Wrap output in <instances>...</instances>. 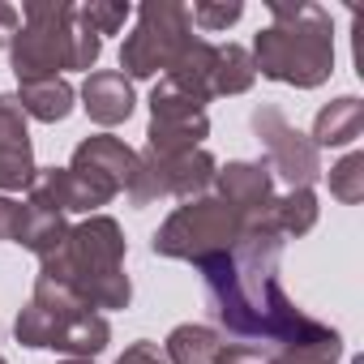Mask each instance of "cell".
Listing matches in <instances>:
<instances>
[{
	"label": "cell",
	"instance_id": "6da1fadb",
	"mask_svg": "<svg viewBox=\"0 0 364 364\" xmlns=\"http://www.w3.org/2000/svg\"><path fill=\"white\" fill-rule=\"evenodd\" d=\"M279 257H283V236L270 228L266 210V219L245 228L232 253L198 266L206 283V309L232 338H249L262 347H291L330 330L287 300L279 283Z\"/></svg>",
	"mask_w": 364,
	"mask_h": 364
},
{
	"label": "cell",
	"instance_id": "7a4b0ae2",
	"mask_svg": "<svg viewBox=\"0 0 364 364\" xmlns=\"http://www.w3.org/2000/svg\"><path fill=\"white\" fill-rule=\"evenodd\" d=\"M43 262V279L69 287L86 309H129L133 283L124 274V232L112 215H86L69 228L65 245Z\"/></svg>",
	"mask_w": 364,
	"mask_h": 364
},
{
	"label": "cell",
	"instance_id": "3957f363",
	"mask_svg": "<svg viewBox=\"0 0 364 364\" xmlns=\"http://www.w3.org/2000/svg\"><path fill=\"white\" fill-rule=\"evenodd\" d=\"M270 26L253 39V69L270 82L313 90L334 73V26L321 5H270Z\"/></svg>",
	"mask_w": 364,
	"mask_h": 364
},
{
	"label": "cell",
	"instance_id": "277c9868",
	"mask_svg": "<svg viewBox=\"0 0 364 364\" xmlns=\"http://www.w3.org/2000/svg\"><path fill=\"white\" fill-rule=\"evenodd\" d=\"M9 52L18 82H52L65 69L90 73L103 52V39L77 18V5L69 0H31Z\"/></svg>",
	"mask_w": 364,
	"mask_h": 364
},
{
	"label": "cell",
	"instance_id": "5b68a950",
	"mask_svg": "<svg viewBox=\"0 0 364 364\" xmlns=\"http://www.w3.org/2000/svg\"><path fill=\"white\" fill-rule=\"evenodd\" d=\"M14 334L22 347H52V351H69L82 360H95L107 343H112V326L103 313L86 309L69 287L52 283V279H35L31 304L18 313Z\"/></svg>",
	"mask_w": 364,
	"mask_h": 364
},
{
	"label": "cell",
	"instance_id": "8992f818",
	"mask_svg": "<svg viewBox=\"0 0 364 364\" xmlns=\"http://www.w3.org/2000/svg\"><path fill=\"white\" fill-rule=\"evenodd\" d=\"M245 228L249 223L228 202H219V198H193V202L176 206L163 219V228L154 232L150 249L159 257H171V262H193V266H202L210 257L232 253V245L245 236Z\"/></svg>",
	"mask_w": 364,
	"mask_h": 364
},
{
	"label": "cell",
	"instance_id": "52a82bcc",
	"mask_svg": "<svg viewBox=\"0 0 364 364\" xmlns=\"http://www.w3.org/2000/svg\"><path fill=\"white\" fill-rule=\"evenodd\" d=\"M193 39V22L185 5H171V0H146L137 9V26L120 48V69L124 77H154L167 73L171 60L180 56Z\"/></svg>",
	"mask_w": 364,
	"mask_h": 364
},
{
	"label": "cell",
	"instance_id": "ba28073f",
	"mask_svg": "<svg viewBox=\"0 0 364 364\" xmlns=\"http://www.w3.org/2000/svg\"><path fill=\"white\" fill-rule=\"evenodd\" d=\"M219 163L206 150H185V154H137V171L129 180V202L133 206H150L159 198H206V189L215 185Z\"/></svg>",
	"mask_w": 364,
	"mask_h": 364
},
{
	"label": "cell",
	"instance_id": "9c48e42d",
	"mask_svg": "<svg viewBox=\"0 0 364 364\" xmlns=\"http://www.w3.org/2000/svg\"><path fill=\"white\" fill-rule=\"evenodd\" d=\"M253 133L266 150L270 176H283L291 189H313V180L321 176V154L309 133H300L274 103L253 107Z\"/></svg>",
	"mask_w": 364,
	"mask_h": 364
},
{
	"label": "cell",
	"instance_id": "30bf717a",
	"mask_svg": "<svg viewBox=\"0 0 364 364\" xmlns=\"http://www.w3.org/2000/svg\"><path fill=\"white\" fill-rule=\"evenodd\" d=\"M210 133L206 103L171 86L167 77L150 90V129H146V150L150 154H185L202 150V137Z\"/></svg>",
	"mask_w": 364,
	"mask_h": 364
},
{
	"label": "cell",
	"instance_id": "8fae6325",
	"mask_svg": "<svg viewBox=\"0 0 364 364\" xmlns=\"http://www.w3.org/2000/svg\"><path fill=\"white\" fill-rule=\"evenodd\" d=\"M26 193H31L26 198L31 206H43L52 215H95L99 206L112 202L107 189L90 185L86 176H77L69 167H43V171H35V180H31Z\"/></svg>",
	"mask_w": 364,
	"mask_h": 364
},
{
	"label": "cell",
	"instance_id": "7c38bea8",
	"mask_svg": "<svg viewBox=\"0 0 364 364\" xmlns=\"http://www.w3.org/2000/svg\"><path fill=\"white\" fill-rule=\"evenodd\" d=\"M69 171L86 176L90 185H99V189H107V193L116 198V193L129 189V180H133V171H137V150L124 146L120 137L99 133V137L77 141V150H73V159H69Z\"/></svg>",
	"mask_w": 364,
	"mask_h": 364
},
{
	"label": "cell",
	"instance_id": "4fadbf2b",
	"mask_svg": "<svg viewBox=\"0 0 364 364\" xmlns=\"http://www.w3.org/2000/svg\"><path fill=\"white\" fill-rule=\"evenodd\" d=\"M35 146L26 129V112L18 107L14 95H0V189L22 193L35 180Z\"/></svg>",
	"mask_w": 364,
	"mask_h": 364
},
{
	"label": "cell",
	"instance_id": "5bb4252c",
	"mask_svg": "<svg viewBox=\"0 0 364 364\" xmlns=\"http://www.w3.org/2000/svg\"><path fill=\"white\" fill-rule=\"evenodd\" d=\"M215 185H219V202H228L245 223H257L266 219L270 202H274V176L262 163H228L223 171H215Z\"/></svg>",
	"mask_w": 364,
	"mask_h": 364
},
{
	"label": "cell",
	"instance_id": "9a60e30c",
	"mask_svg": "<svg viewBox=\"0 0 364 364\" xmlns=\"http://www.w3.org/2000/svg\"><path fill=\"white\" fill-rule=\"evenodd\" d=\"M133 86H129V77L120 73V69H99V73H90L86 82H82V107H86V116L95 120V124H103V129H112V124H124L129 116H133Z\"/></svg>",
	"mask_w": 364,
	"mask_h": 364
},
{
	"label": "cell",
	"instance_id": "2e32d148",
	"mask_svg": "<svg viewBox=\"0 0 364 364\" xmlns=\"http://www.w3.org/2000/svg\"><path fill=\"white\" fill-rule=\"evenodd\" d=\"M364 129V103L355 95H343L334 103H326L313 120V146H351Z\"/></svg>",
	"mask_w": 364,
	"mask_h": 364
},
{
	"label": "cell",
	"instance_id": "e0dca14e",
	"mask_svg": "<svg viewBox=\"0 0 364 364\" xmlns=\"http://www.w3.org/2000/svg\"><path fill=\"white\" fill-rule=\"evenodd\" d=\"M18 107L31 116V120H43V124H60L69 112H73V86L65 77H52V82H22V90L14 95Z\"/></svg>",
	"mask_w": 364,
	"mask_h": 364
},
{
	"label": "cell",
	"instance_id": "ac0fdd59",
	"mask_svg": "<svg viewBox=\"0 0 364 364\" xmlns=\"http://www.w3.org/2000/svg\"><path fill=\"white\" fill-rule=\"evenodd\" d=\"M223 351V334L210 330V326H176L163 343V355L167 364H215Z\"/></svg>",
	"mask_w": 364,
	"mask_h": 364
},
{
	"label": "cell",
	"instance_id": "d6986e66",
	"mask_svg": "<svg viewBox=\"0 0 364 364\" xmlns=\"http://www.w3.org/2000/svg\"><path fill=\"white\" fill-rule=\"evenodd\" d=\"M257 82L253 56L240 43H223L215 48V69H210V95H245Z\"/></svg>",
	"mask_w": 364,
	"mask_h": 364
},
{
	"label": "cell",
	"instance_id": "ffe728a7",
	"mask_svg": "<svg viewBox=\"0 0 364 364\" xmlns=\"http://www.w3.org/2000/svg\"><path fill=\"white\" fill-rule=\"evenodd\" d=\"M65 236H69L65 215H52V210H43V206H31V202L22 206V228H18V245H22V249L48 257V253H56V249L65 245Z\"/></svg>",
	"mask_w": 364,
	"mask_h": 364
},
{
	"label": "cell",
	"instance_id": "44dd1931",
	"mask_svg": "<svg viewBox=\"0 0 364 364\" xmlns=\"http://www.w3.org/2000/svg\"><path fill=\"white\" fill-rule=\"evenodd\" d=\"M317 193L313 189H291V193H283V198H274L270 202V228L287 240V236H304V232H313V223H317Z\"/></svg>",
	"mask_w": 364,
	"mask_h": 364
},
{
	"label": "cell",
	"instance_id": "7402d4cb",
	"mask_svg": "<svg viewBox=\"0 0 364 364\" xmlns=\"http://www.w3.org/2000/svg\"><path fill=\"white\" fill-rule=\"evenodd\" d=\"M343 360V338L338 330H326L309 343H291V347H274L270 364H338Z\"/></svg>",
	"mask_w": 364,
	"mask_h": 364
},
{
	"label": "cell",
	"instance_id": "603a6c76",
	"mask_svg": "<svg viewBox=\"0 0 364 364\" xmlns=\"http://www.w3.org/2000/svg\"><path fill=\"white\" fill-rule=\"evenodd\" d=\"M330 193L343 202V206H355L364 202V154L351 150L347 159H338L330 167Z\"/></svg>",
	"mask_w": 364,
	"mask_h": 364
},
{
	"label": "cell",
	"instance_id": "cb8c5ba5",
	"mask_svg": "<svg viewBox=\"0 0 364 364\" xmlns=\"http://www.w3.org/2000/svg\"><path fill=\"white\" fill-rule=\"evenodd\" d=\"M129 14H133V9L124 5V0H90V5H77V18H82L99 39H103V35H116Z\"/></svg>",
	"mask_w": 364,
	"mask_h": 364
},
{
	"label": "cell",
	"instance_id": "d4e9b609",
	"mask_svg": "<svg viewBox=\"0 0 364 364\" xmlns=\"http://www.w3.org/2000/svg\"><path fill=\"white\" fill-rule=\"evenodd\" d=\"M240 14H245L240 0H223V5H215V0H198V5L189 9V22H193V26H202L206 35H215V31L236 26V22H240Z\"/></svg>",
	"mask_w": 364,
	"mask_h": 364
},
{
	"label": "cell",
	"instance_id": "484cf974",
	"mask_svg": "<svg viewBox=\"0 0 364 364\" xmlns=\"http://www.w3.org/2000/svg\"><path fill=\"white\" fill-rule=\"evenodd\" d=\"M274 360V347H262V343H223L219 360L215 364H270Z\"/></svg>",
	"mask_w": 364,
	"mask_h": 364
},
{
	"label": "cell",
	"instance_id": "4316f807",
	"mask_svg": "<svg viewBox=\"0 0 364 364\" xmlns=\"http://www.w3.org/2000/svg\"><path fill=\"white\" fill-rule=\"evenodd\" d=\"M18 228H22V202L0 193V240H18Z\"/></svg>",
	"mask_w": 364,
	"mask_h": 364
},
{
	"label": "cell",
	"instance_id": "83f0119b",
	"mask_svg": "<svg viewBox=\"0 0 364 364\" xmlns=\"http://www.w3.org/2000/svg\"><path fill=\"white\" fill-rule=\"evenodd\" d=\"M116 364H167V355H163V351H159L150 338H141V343L124 347V355H120Z\"/></svg>",
	"mask_w": 364,
	"mask_h": 364
},
{
	"label": "cell",
	"instance_id": "f1b7e54d",
	"mask_svg": "<svg viewBox=\"0 0 364 364\" xmlns=\"http://www.w3.org/2000/svg\"><path fill=\"white\" fill-rule=\"evenodd\" d=\"M18 26H22V14H18L14 5H5V0H0V48H9V43H14Z\"/></svg>",
	"mask_w": 364,
	"mask_h": 364
},
{
	"label": "cell",
	"instance_id": "f546056e",
	"mask_svg": "<svg viewBox=\"0 0 364 364\" xmlns=\"http://www.w3.org/2000/svg\"><path fill=\"white\" fill-rule=\"evenodd\" d=\"M60 364H95V360H82V355H69V360H60Z\"/></svg>",
	"mask_w": 364,
	"mask_h": 364
},
{
	"label": "cell",
	"instance_id": "4dcf8cb0",
	"mask_svg": "<svg viewBox=\"0 0 364 364\" xmlns=\"http://www.w3.org/2000/svg\"><path fill=\"white\" fill-rule=\"evenodd\" d=\"M0 364H5V355H0Z\"/></svg>",
	"mask_w": 364,
	"mask_h": 364
}]
</instances>
